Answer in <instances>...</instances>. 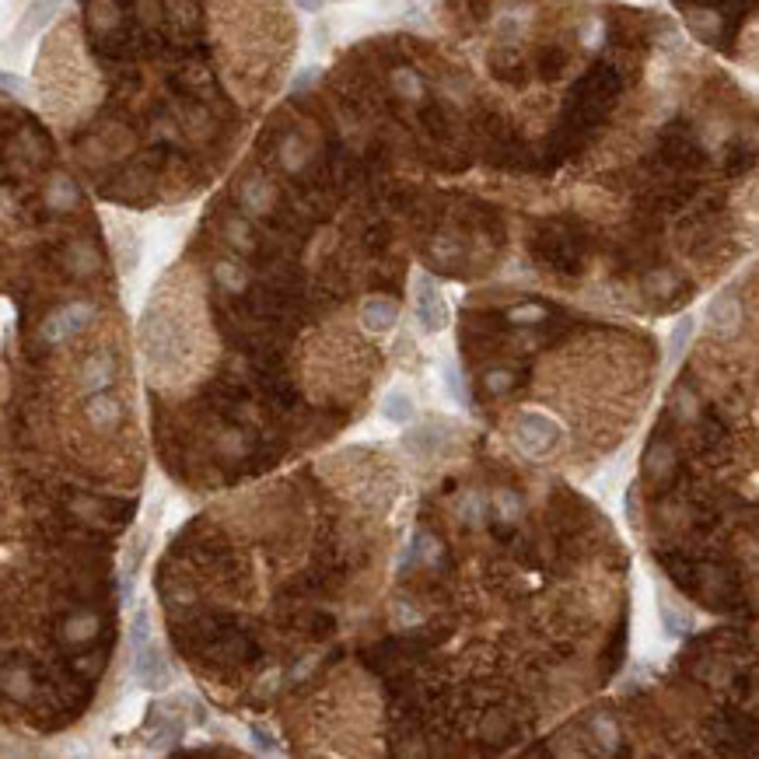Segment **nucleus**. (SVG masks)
Segmentation results:
<instances>
[{
  "label": "nucleus",
  "instance_id": "obj_16",
  "mask_svg": "<svg viewBox=\"0 0 759 759\" xmlns=\"http://www.w3.org/2000/svg\"><path fill=\"white\" fill-rule=\"evenodd\" d=\"M511 319H542V308H522V312H511Z\"/></svg>",
  "mask_w": 759,
  "mask_h": 759
},
{
  "label": "nucleus",
  "instance_id": "obj_4",
  "mask_svg": "<svg viewBox=\"0 0 759 759\" xmlns=\"http://www.w3.org/2000/svg\"><path fill=\"white\" fill-rule=\"evenodd\" d=\"M133 672L137 679L147 686V690H165L172 672H169V661L162 658L158 644L154 641H144L140 647H133Z\"/></svg>",
  "mask_w": 759,
  "mask_h": 759
},
{
  "label": "nucleus",
  "instance_id": "obj_9",
  "mask_svg": "<svg viewBox=\"0 0 759 759\" xmlns=\"http://www.w3.org/2000/svg\"><path fill=\"white\" fill-rule=\"evenodd\" d=\"M382 416H385L389 423H399V427L413 423V420H416V403H413V396H409L407 389H389L385 399H382Z\"/></svg>",
  "mask_w": 759,
  "mask_h": 759
},
{
  "label": "nucleus",
  "instance_id": "obj_13",
  "mask_svg": "<svg viewBox=\"0 0 759 759\" xmlns=\"http://www.w3.org/2000/svg\"><path fill=\"white\" fill-rule=\"evenodd\" d=\"M0 91H7V95H28V84H25V77H18V74H7V70H0Z\"/></svg>",
  "mask_w": 759,
  "mask_h": 759
},
{
  "label": "nucleus",
  "instance_id": "obj_2",
  "mask_svg": "<svg viewBox=\"0 0 759 759\" xmlns=\"http://www.w3.org/2000/svg\"><path fill=\"white\" fill-rule=\"evenodd\" d=\"M91 319H95V308H91V304L70 301V304H63V308H57V312L46 315V322H43V340H46L50 347H59V344L74 340L77 333H84Z\"/></svg>",
  "mask_w": 759,
  "mask_h": 759
},
{
  "label": "nucleus",
  "instance_id": "obj_10",
  "mask_svg": "<svg viewBox=\"0 0 759 759\" xmlns=\"http://www.w3.org/2000/svg\"><path fill=\"white\" fill-rule=\"evenodd\" d=\"M113 375H116V364H113L109 353L88 357V364H84V385H88L91 392H102V389L113 382Z\"/></svg>",
  "mask_w": 759,
  "mask_h": 759
},
{
  "label": "nucleus",
  "instance_id": "obj_11",
  "mask_svg": "<svg viewBox=\"0 0 759 759\" xmlns=\"http://www.w3.org/2000/svg\"><path fill=\"white\" fill-rule=\"evenodd\" d=\"M693 333H697V319H693V315H686V319L676 322V329H672V336H668V353H665V364H668V368H676V364L683 360V353L690 347Z\"/></svg>",
  "mask_w": 759,
  "mask_h": 759
},
{
  "label": "nucleus",
  "instance_id": "obj_3",
  "mask_svg": "<svg viewBox=\"0 0 759 759\" xmlns=\"http://www.w3.org/2000/svg\"><path fill=\"white\" fill-rule=\"evenodd\" d=\"M416 319H420V329H423V333H438V329L448 322L445 297H441L438 284H434L427 273L416 277Z\"/></svg>",
  "mask_w": 759,
  "mask_h": 759
},
{
  "label": "nucleus",
  "instance_id": "obj_17",
  "mask_svg": "<svg viewBox=\"0 0 759 759\" xmlns=\"http://www.w3.org/2000/svg\"><path fill=\"white\" fill-rule=\"evenodd\" d=\"M490 385H494V392H504V389L511 385V375H494V378H490Z\"/></svg>",
  "mask_w": 759,
  "mask_h": 759
},
{
  "label": "nucleus",
  "instance_id": "obj_5",
  "mask_svg": "<svg viewBox=\"0 0 759 759\" xmlns=\"http://www.w3.org/2000/svg\"><path fill=\"white\" fill-rule=\"evenodd\" d=\"M360 322L368 333H389L399 322V304L392 297H368L360 308Z\"/></svg>",
  "mask_w": 759,
  "mask_h": 759
},
{
  "label": "nucleus",
  "instance_id": "obj_12",
  "mask_svg": "<svg viewBox=\"0 0 759 759\" xmlns=\"http://www.w3.org/2000/svg\"><path fill=\"white\" fill-rule=\"evenodd\" d=\"M445 389H448V396H452L455 403H469L466 382H463V375H459V368H455L452 360H445Z\"/></svg>",
  "mask_w": 759,
  "mask_h": 759
},
{
  "label": "nucleus",
  "instance_id": "obj_15",
  "mask_svg": "<svg viewBox=\"0 0 759 759\" xmlns=\"http://www.w3.org/2000/svg\"><path fill=\"white\" fill-rule=\"evenodd\" d=\"M252 735L259 739V749H273V739H270V735H266L259 724H252Z\"/></svg>",
  "mask_w": 759,
  "mask_h": 759
},
{
  "label": "nucleus",
  "instance_id": "obj_8",
  "mask_svg": "<svg viewBox=\"0 0 759 759\" xmlns=\"http://www.w3.org/2000/svg\"><path fill=\"white\" fill-rule=\"evenodd\" d=\"M59 4H63V0H36V4L25 11L21 25H18V39H32L36 32H43V28L57 18Z\"/></svg>",
  "mask_w": 759,
  "mask_h": 759
},
{
  "label": "nucleus",
  "instance_id": "obj_18",
  "mask_svg": "<svg viewBox=\"0 0 759 759\" xmlns=\"http://www.w3.org/2000/svg\"><path fill=\"white\" fill-rule=\"evenodd\" d=\"M304 11H322V0H297Z\"/></svg>",
  "mask_w": 759,
  "mask_h": 759
},
{
  "label": "nucleus",
  "instance_id": "obj_14",
  "mask_svg": "<svg viewBox=\"0 0 759 759\" xmlns=\"http://www.w3.org/2000/svg\"><path fill=\"white\" fill-rule=\"evenodd\" d=\"M315 77H319V70H315V67H308V70H301V74L294 77V91H304V88H308V84H312Z\"/></svg>",
  "mask_w": 759,
  "mask_h": 759
},
{
  "label": "nucleus",
  "instance_id": "obj_1",
  "mask_svg": "<svg viewBox=\"0 0 759 759\" xmlns=\"http://www.w3.org/2000/svg\"><path fill=\"white\" fill-rule=\"evenodd\" d=\"M515 441L522 448L526 459H546L557 445H560V423L546 413H518V423H515Z\"/></svg>",
  "mask_w": 759,
  "mask_h": 759
},
{
  "label": "nucleus",
  "instance_id": "obj_6",
  "mask_svg": "<svg viewBox=\"0 0 759 759\" xmlns=\"http://www.w3.org/2000/svg\"><path fill=\"white\" fill-rule=\"evenodd\" d=\"M119 416H123V407H119L116 396H109L106 389L91 392V399H88V423L95 431H113L119 423Z\"/></svg>",
  "mask_w": 759,
  "mask_h": 759
},
{
  "label": "nucleus",
  "instance_id": "obj_7",
  "mask_svg": "<svg viewBox=\"0 0 759 759\" xmlns=\"http://www.w3.org/2000/svg\"><path fill=\"white\" fill-rule=\"evenodd\" d=\"M707 319H710V326H714L721 336H731V333L739 329V322H742V312H739V304H735L731 294H721V297H714V301L707 304Z\"/></svg>",
  "mask_w": 759,
  "mask_h": 759
}]
</instances>
